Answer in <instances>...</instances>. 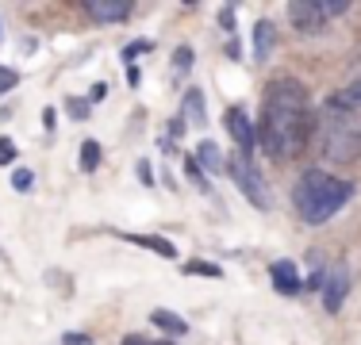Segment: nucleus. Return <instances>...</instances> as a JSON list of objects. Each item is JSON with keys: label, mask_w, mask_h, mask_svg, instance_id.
Segmentation results:
<instances>
[{"label": "nucleus", "mask_w": 361, "mask_h": 345, "mask_svg": "<svg viewBox=\"0 0 361 345\" xmlns=\"http://www.w3.org/2000/svg\"><path fill=\"white\" fill-rule=\"evenodd\" d=\"M257 142L269 158L292 161L315 131V111L304 81L296 77H273L262 96V119H257Z\"/></svg>", "instance_id": "obj_1"}, {"label": "nucleus", "mask_w": 361, "mask_h": 345, "mask_svg": "<svg viewBox=\"0 0 361 345\" xmlns=\"http://www.w3.org/2000/svg\"><path fill=\"white\" fill-rule=\"evenodd\" d=\"M354 200V184L326 169H304L300 180L292 184V207L307 227H323L334 215Z\"/></svg>", "instance_id": "obj_2"}, {"label": "nucleus", "mask_w": 361, "mask_h": 345, "mask_svg": "<svg viewBox=\"0 0 361 345\" xmlns=\"http://www.w3.org/2000/svg\"><path fill=\"white\" fill-rule=\"evenodd\" d=\"M323 153L334 161H354L361 153V111L326 108L323 115Z\"/></svg>", "instance_id": "obj_3"}, {"label": "nucleus", "mask_w": 361, "mask_h": 345, "mask_svg": "<svg viewBox=\"0 0 361 345\" xmlns=\"http://www.w3.org/2000/svg\"><path fill=\"white\" fill-rule=\"evenodd\" d=\"M342 12H350L346 0H296V4H288V20L300 34H323Z\"/></svg>", "instance_id": "obj_4"}, {"label": "nucleus", "mask_w": 361, "mask_h": 345, "mask_svg": "<svg viewBox=\"0 0 361 345\" xmlns=\"http://www.w3.org/2000/svg\"><path fill=\"white\" fill-rule=\"evenodd\" d=\"M227 172L235 177V188H238V192H243L254 207H262V211L269 207V188H265V177H262V169L254 165L250 153H238V150H235V158L227 161Z\"/></svg>", "instance_id": "obj_5"}, {"label": "nucleus", "mask_w": 361, "mask_h": 345, "mask_svg": "<svg viewBox=\"0 0 361 345\" xmlns=\"http://www.w3.org/2000/svg\"><path fill=\"white\" fill-rule=\"evenodd\" d=\"M223 127L231 131V138H235L238 153H250V158H254V150H257V131H254L250 115H246L243 108H227V111H223Z\"/></svg>", "instance_id": "obj_6"}, {"label": "nucleus", "mask_w": 361, "mask_h": 345, "mask_svg": "<svg viewBox=\"0 0 361 345\" xmlns=\"http://www.w3.org/2000/svg\"><path fill=\"white\" fill-rule=\"evenodd\" d=\"M269 280L281 296H300V288H304V276H300L296 261H288V257H281V261L269 265Z\"/></svg>", "instance_id": "obj_7"}, {"label": "nucleus", "mask_w": 361, "mask_h": 345, "mask_svg": "<svg viewBox=\"0 0 361 345\" xmlns=\"http://www.w3.org/2000/svg\"><path fill=\"white\" fill-rule=\"evenodd\" d=\"M346 296H350V269L346 265H334L331 276H326V288H323V307L334 315V310H342Z\"/></svg>", "instance_id": "obj_8"}, {"label": "nucleus", "mask_w": 361, "mask_h": 345, "mask_svg": "<svg viewBox=\"0 0 361 345\" xmlns=\"http://www.w3.org/2000/svg\"><path fill=\"white\" fill-rule=\"evenodd\" d=\"M85 15L97 23H123L127 15H131V4H123V0H89L85 4Z\"/></svg>", "instance_id": "obj_9"}, {"label": "nucleus", "mask_w": 361, "mask_h": 345, "mask_svg": "<svg viewBox=\"0 0 361 345\" xmlns=\"http://www.w3.org/2000/svg\"><path fill=\"white\" fill-rule=\"evenodd\" d=\"M119 242H131V246H139V249H154V253L166 257V261L177 257V246L169 238H161V234H119Z\"/></svg>", "instance_id": "obj_10"}, {"label": "nucleus", "mask_w": 361, "mask_h": 345, "mask_svg": "<svg viewBox=\"0 0 361 345\" xmlns=\"http://www.w3.org/2000/svg\"><path fill=\"white\" fill-rule=\"evenodd\" d=\"M273 46H277L273 23H269V20H257V23H254V62H269Z\"/></svg>", "instance_id": "obj_11"}, {"label": "nucleus", "mask_w": 361, "mask_h": 345, "mask_svg": "<svg viewBox=\"0 0 361 345\" xmlns=\"http://www.w3.org/2000/svg\"><path fill=\"white\" fill-rule=\"evenodd\" d=\"M196 165H200V172H219V169H227V161H223V153H219V146L212 142V138H204L200 146H196Z\"/></svg>", "instance_id": "obj_12"}, {"label": "nucleus", "mask_w": 361, "mask_h": 345, "mask_svg": "<svg viewBox=\"0 0 361 345\" xmlns=\"http://www.w3.org/2000/svg\"><path fill=\"white\" fill-rule=\"evenodd\" d=\"M180 119H188L192 127H204L208 123V115H204V96L200 89H188L185 100H180Z\"/></svg>", "instance_id": "obj_13"}, {"label": "nucleus", "mask_w": 361, "mask_h": 345, "mask_svg": "<svg viewBox=\"0 0 361 345\" xmlns=\"http://www.w3.org/2000/svg\"><path fill=\"white\" fill-rule=\"evenodd\" d=\"M326 108H338V111H361V81L346 84L342 92H334V96L326 100Z\"/></svg>", "instance_id": "obj_14"}, {"label": "nucleus", "mask_w": 361, "mask_h": 345, "mask_svg": "<svg viewBox=\"0 0 361 345\" xmlns=\"http://www.w3.org/2000/svg\"><path fill=\"white\" fill-rule=\"evenodd\" d=\"M150 322L158 326V330H166V334H188V322L180 315H173V310H150Z\"/></svg>", "instance_id": "obj_15"}, {"label": "nucleus", "mask_w": 361, "mask_h": 345, "mask_svg": "<svg viewBox=\"0 0 361 345\" xmlns=\"http://www.w3.org/2000/svg\"><path fill=\"white\" fill-rule=\"evenodd\" d=\"M97 165H100V142H92V138H89V142H81V153H77V169H81V172H92Z\"/></svg>", "instance_id": "obj_16"}, {"label": "nucleus", "mask_w": 361, "mask_h": 345, "mask_svg": "<svg viewBox=\"0 0 361 345\" xmlns=\"http://www.w3.org/2000/svg\"><path fill=\"white\" fill-rule=\"evenodd\" d=\"M185 272L192 276H212V280H223V269L216 261H185Z\"/></svg>", "instance_id": "obj_17"}, {"label": "nucleus", "mask_w": 361, "mask_h": 345, "mask_svg": "<svg viewBox=\"0 0 361 345\" xmlns=\"http://www.w3.org/2000/svg\"><path fill=\"white\" fill-rule=\"evenodd\" d=\"M66 111H70V119L85 123V119H89V111H92V100H77V96H70V100H66Z\"/></svg>", "instance_id": "obj_18"}, {"label": "nucleus", "mask_w": 361, "mask_h": 345, "mask_svg": "<svg viewBox=\"0 0 361 345\" xmlns=\"http://www.w3.org/2000/svg\"><path fill=\"white\" fill-rule=\"evenodd\" d=\"M12 188H16V192H31V188H35V172H31V169H16L12 172Z\"/></svg>", "instance_id": "obj_19"}, {"label": "nucleus", "mask_w": 361, "mask_h": 345, "mask_svg": "<svg viewBox=\"0 0 361 345\" xmlns=\"http://www.w3.org/2000/svg\"><path fill=\"white\" fill-rule=\"evenodd\" d=\"M192 69V46H177L173 54V73H188Z\"/></svg>", "instance_id": "obj_20"}, {"label": "nucleus", "mask_w": 361, "mask_h": 345, "mask_svg": "<svg viewBox=\"0 0 361 345\" xmlns=\"http://www.w3.org/2000/svg\"><path fill=\"white\" fill-rule=\"evenodd\" d=\"M16 84H20V73H16V69H8V65H0V96H4V92H12Z\"/></svg>", "instance_id": "obj_21"}, {"label": "nucleus", "mask_w": 361, "mask_h": 345, "mask_svg": "<svg viewBox=\"0 0 361 345\" xmlns=\"http://www.w3.org/2000/svg\"><path fill=\"white\" fill-rule=\"evenodd\" d=\"M146 50H154V42H150V39H139V42H131V46L123 50V58H127V62H135V58L146 54Z\"/></svg>", "instance_id": "obj_22"}, {"label": "nucleus", "mask_w": 361, "mask_h": 345, "mask_svg": "<svg viewBox=\"0 0 361 345\" xmlns=\"http://www.w3.org/2000/svg\"><path fill=\"white\" fill-rule=\"evenodd\" d=\"M16 153H20V150H16V142H12V138H0V165H12V161H16Z\"/></svg>", "instance_id": "obj_23"}, {"label": "nucleus", "mask_w": 361, "mask_h": 345, "mask_svg": "<svg viewBox=\"0 0 361 345\" xmlns=\"http://www.w3.org/2000/svg\"><path fill=\"white\" fill-rule=\"evenodd\" d=\"M185 169H188V177H192V180H196V188H200V192H208V180H204V172H200V165H196V161H192V158H188V161H185Z\"/></svg>", "instance_id": "obj_24"}, {"label": "nucleus", "mask_w": 361, "mask_h": 345, "mask_svg": "<svg viewBox=\"0 0 361 345\" xmlns=\"http://www.w3.org/2000/svg\"><path fill=\"white\" fill-rule=\"evenodd\" d=\"M219 23H223V27H235V8H223V12H219Z\"/></svg>", "instance_id": "obj_25"}, {"label": "nucleus", "mask_w": 361, "mask_h": 345, "mask_svg": "<svg viewBox=\"0 0 361 345\" xmlns=\"http://www.w3.org/2000/svg\"><path fill=\"white\" fill-rule=\"evenodd\" d=\"M66 345H92V338H85V334H66Z\"/></svg>", "instance_id": "obj_26"}, {"label": "nucleus", "mask_w": 361, "mask_h": 345, "mask_svg": "<svg viewBox=\"0 0 361 345\" xmlns=\"http://www.w3.org/2000/svg\"><path fill=\"white\" fill-rule=\"evenodd\" d=\"M139 177H142V184H154V172H150L146 161H139Z\"/></svg>", "instance_id": "obj_27"}, {"label": "nucleus", "mask_w": 361, "mask_h": 345, "mask_svg": "<svg viewBox=\"0 0 361 345\" xmlns=\"http://www.w3.org/2000/svg\"><path fill=\"white\" fill-rule=\"evenodd\" d=\"M104 96H108V84H97V89H92V104L104 100Z\"/></svg>", "instance_id": "obj_28"}, {"label": "nucleus", "mask_w": 361, "mask_h": 345, "mask_svg": "<svg viewBox=\"0 0 361 345\" xmlns=\"http://www.w3.org/2000/svg\"><path fill=\"white\" fill-rule=\"evenodd\" d=\"M123 345H150V341H142V338H127Z\"/></svg>", "instance_id": "obj_29"}, {"label": "nucleus", "mask_w": 361, "mask_h": 345, "mask_svg": "<svg viewBox=\"0 0 361 345\" xmlns=\"http://www.w3.org/2000/svg\"><path fill=\"white\" fill-rule=\"evenodd\" d=\"M154 345H169V341H154Z\"/></svg>", "instance_id": "obj_30"}]
</instances>
